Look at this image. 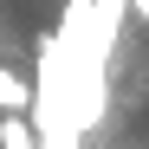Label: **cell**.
<instances>
[{
    "label": "cell",
    "mask_w": 149,
    "mask_h": 149,
    "mask_svg": "<svg viewBox=\"0 0 149 149\" xmlns=\"http://www.w3.org/2000/svg\"><path fill=\"white\" fill-rule=\"evenodd\" d=\"M0 117H33V84L0 65Z\"/></svg>",
    "instance_id": "1"
},
{
    "label": "cell",
    "mask_w": 149,
    "mask_h": 149,
    "mask_svg": "<svg viewBox=\"0 0 149 149\" xmlns=\"http://www.w3.org/2000/svg\"><path fill=\"white\" fill-rule=\"evenodd\" d=\"M130 13H136V19H143V26H149V0H130Z\"/></svg>",
    "instance_id": "3"
},
{
    "label": "cell",
    "mask_w": 149,
    "mask_h": 149,
    "mask_svg": "<svg viewBox=\"0 0 149 149\" xmlns=\"http://www.w3.org/2000/svg\"><path fill=\"white\" fill-rule=\"evenodd\" d=\"M97 7H104V13L117 19V26H123V13H130V0H97Z\"/></svg>",
    "instance_id": "2"
}]
</instances>
